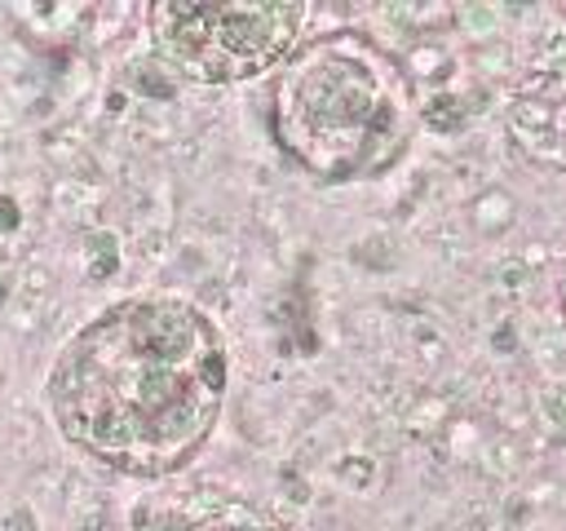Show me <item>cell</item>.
I'll list each match as a JSON object with an SVG mask.
<instances>
[{
	"mask_svg": "<svg viewBox=\"0 0 566 531\" xmlns=\"http://www.w3.org/2000/svg\"><path fill=\"white\" fill-rule=\"evenodd\" d=\"M226 398V345L177 296H133L84 323L49 372L57 429L93 460L159 478L212 434Z\"/></svg>",
	"mask_w": 566,
	"mask_h": 531,
	"instance_id": "obj_1",
	"label": "cell"
},
{
	"mask_svg": "<svg viewBox=\"0 0 566 531\" xmlns=\"http://www.w3.org/2000/svg\"><path fill=\"white\" fill-rule=\"evenodd\" d=\"M562 301H566V296H562Z\"/></svg>",
	"mask_w": 566,
	"mask_h": 531,
	"instance_id": "obj_6",
	"label": "cell"
},
{
	"mask_svg": "<svg viewBox=\"0 0 566 531\" xmlns=\"http://www.w3.org/2000/svg\"><path fill=\"white\" fill-rule=\"evenodd\" d=\"M416 128L402 66L358 31H332L292 49L274 80V137L323 181L385 173Z\"/></svg>",
	"mask_w": 566,
	"mask_h": 531,
	"instance_id": "obj_2",
	"label": "cell"
},
{
	"mask_svg": "<svg viewBox=\"0 0 566 531\" xmlns=\"http://www.w3.org/2000/svg\"><path fill=\"white\" fill-rule=\"evenodd\" d=\"M155 531H265V527H239V522H199V527H177V522H168V527H155Z\"/></svg>",
	"mask_w": 566,
	"mask_h": 531,
	"instance_id": "obj_4",
	"label": "cell"
},
{
	"mask_svg": "<svg viewBox=\"0 0 566 531\" xmlns=\"http://www.w3.org/2000/svg\"><path fill=\"white\" fill-rule=\"evenodd\" d=\"M301 18V4L177 0L150 9V40L172 71L199 84H230L287 62Z\"/></svg>",
	"mask_w": 566,
	"mask_h": 531,
	"instance_id": "obj_3",
	"label": "cell"
},
{
	"mask_svg": "<svg viewBox=\"0 0 566 531\" xmlns=\"http://www.w3.org/2000/svg\"><path fill=\"white\" fill-rule=\"evenodd\" d=\"M548 412H553V420L566 429V385H557V389L548 394Z\"/></svg>",
	"mask_w": 566,
	"mask_h": 531,
	"instance_id": "obj_5",
	"label": "cell"
}]
</instances>
